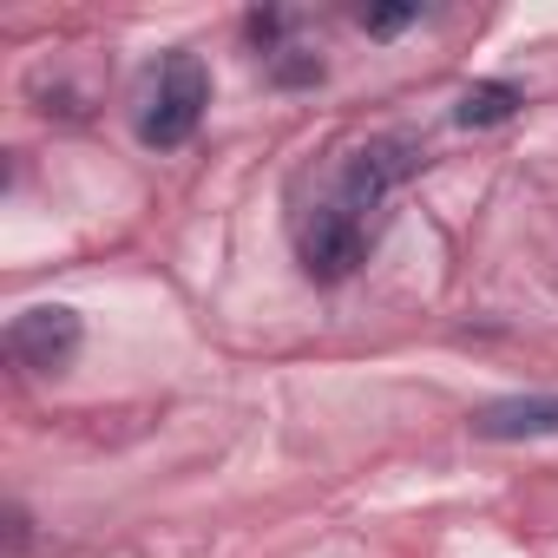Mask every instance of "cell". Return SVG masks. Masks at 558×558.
Returning <instances> with one entry per match:
<instances>
[{"mask_svg":"<svg viewBox=\"0 0 558 558\" xmlns=\"http://www.w3.org/2000/svg\"><path fill=\"white\" fill-rule=\"evenodd\" d=\"M466 427H473V440H499V447H512V440H551L558 434V395H506V401H486V408L466 414Z\"/></svg>","mask_w":558,"mask_h":558,"instance_id":"obj_5","label":"cell"},{"mask_svg":"<svg viewBox=\"0 0 558 558\" xmlns=\"http://www.w3.org/2000/svg\"><path fill=\"white\" fill-rule=\"evenodd\" d=\"M204 112H210V66H204L191 47H171V53L151 66V80H145V99H138V145L178 151V145L197 138Z\"/></svg>","mask_w":558,"mask_h":558,"instance_id":"obj_1","label":"cell"},{"mask_svg":"<svg viewBox=\"0 0 558 558\" xmlns=\"http://www.w3.org/2000/svg\"><path fill=\"white\" fill-rule=\"evenodd\" d=\"M519 106H525V86H519V80H473V86L460 93L453 119H460L466 132H486V125L519 119Z\"/></svg>","mask_w":558,"mask_h":558,"instance_id":"obj_6","label":"cell"},{"mask_svg":"<svg viewBox=\"0 0 558 558\" xmlns=\"http://www.w3.org/2000/svg\"><path fill=\"white\" fill-rule=\"evenodd\" d=\"M263 73H269L276 86H316V80H323V53H310V47H283V53H269V60H263Z\"/></svg>","mask_w":558,"mask_h":558,"instance_id":"obj_7","label":"cell"},{"mask_svg":"<svg viewBox=\"0 0 558 558\" xmlns=\"http://www.w3.org/2000/svg\"><path fill=\"white\" fill-rule=\"evenodd\" d=\"M368 243H375V230L355 223L349 210H336L329 197L296 210V263H303V276H316V283H349V276L368 263Z\"/></svg>","mask_w":558,"mask_h":558,"instance_id":"obj_3","label":"cell"},{"mask_svg":"<svg viewBox=\"0 0 558 558\" xmlns=\"http://www.w3.org/2000/svg\"><path fill=\"white\" fill-rule=\"evenodd\" d=\"M414 21H421V8H381V14H362L368 34H401V27H414Z\"/></svg>","mask_w":558,"mask_h":558,"instance_id":"obj_8","label":"cell"},{"mask_svg":"<svg viewBox=\"0 0 558 558\" xmlns=\"http://www.w3.org/2000/svg\"><path fill=\"white\" fill-rule=\"evenodd\" d=\"M421 165H427V145H421L414 132H375V138H362V145L342 158V171H336V184H329V204L375 230L381 204H388Z\"/></svg>","mask_w":558,"mask_h":558,"instance_id":"obj_2","label":"cell"},{"mask_svg":"<svg viewBox=\"0 0 558 558\" xmlns=\"http://www.w3.org/2000/svg\"><path fill=\"white\" fill-rule=\"evenodd\" d=\"M80 342H86V323H80V310H66V303H34V310H21V316L8 323V362L27 368V375H60V368H73Z\"/></svg>","mask_w":558,"mask_h":558,"instance_id":"obj_4","label":"cell"}]
</instances>
